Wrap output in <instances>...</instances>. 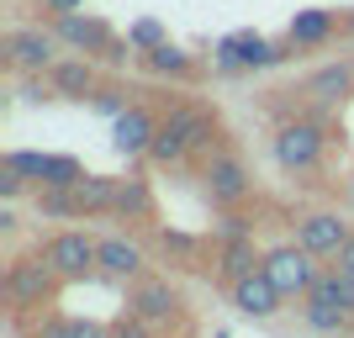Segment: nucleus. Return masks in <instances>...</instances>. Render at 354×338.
<instances>
[{"label": "nucleus", "instance_id": "obj_1", "mask_svg": "<svg viewBox=\"0 0 354 338\" xmlns=\"http://www.w3.org/2000/svg\"><path fill=\"white\" fill-rule=\"evenodd\" d=\"M64 285H69V280H64L59 270L43 259V249H37V254H21V259H11V265H6V301H11L16 317H21V312L53 307Z\"/></svg>", "mask_w": 354, "mask_h": 338}, {"label": "nucleus", "instance_id": "obj_2", "mask_svg": "<svg viewBox=\"0 0 354 338\" xmlns=\"http://www.w3.org/2000/svg\"><path fill=\"white\" fill-rule=\"evenodd\" d=\"M64 53V37L53 32V21H37V27H11L0 37V64L6 74H48Z\"/></svg>", "mask_w": 354, "mask_h": 338}, {"label": "nucleus", "instance_id": "obj_3", "mask_svg": "<svg viewBox=\"0 0 354 338\" xmlns=\"http://www.w3.org/2000/svg\"><path fill=\"white\" fill-rule=\"evenodd\" d=\"M270 148H275V164H281L286 175H312L328 153V127L317 117H291V122L275 127Z\"/></svg>", "mask_w": 354, "mask_h": 338}, {"label": "nucleus", "instance_id": "obj_4", "mask_svg": "<svg viewBox=\"0 0 354 338\" xmlns=\"http://www.w3.org/2000/svg\"><path fill=\"white\" fill-rule=\"evenodd\" d=\"M53 32L64 37L69 53H85V59H106V64H122L133 53L127 37H117V27L106 21V16H90V11H74V16H59Z\"/></svg>", "mask_w": 354, "mask_h": 338}, {"label": "nucleus", "instance_id": "obj_5", "mask_svg": "<svg viewBox=\"0 0 354 338\" xmlns=\"http://www.w3.org/2000/svg\"><path fill=\"white\" fill-rule=\"evenodd\" d=\"M127 312H138L143 323H153V328H164L169 333V323H180V328H191V312H185V291H180L169 275H138L133 285H127Z\"/></svg>", "mask_w": 354, "mask_h": 338}, {"label": "nucleus", "instance_id": "obj_6", "mask_svg": "<svg viewBox=\"0 0 354 338\" xmlns=\"http://www.w3.org/2000/svg\"><path fill=\"white\" fill-rule=\"evenodd\" d=\"M196 175H201V191H207V201L217 206V212H238V206L254 196V175H249V164L238 159L233 148L207 153V159L196 164Z\"/></svg>", "mask_w": 354, "mask_h": 338}, {"label": "nucleus", "instance_id": "obj_7", "mask_svg": "<svg viewBox=\"0 0 354 338\" xmlns=\"http://www.w3.org/2000/svg\"><path fill=\"white\" fill-rule=\"evenodd\" d=\"M43 259L59 270L69 285H80V280H95V275H101V238L80 233V227H59V233H48V238H43Z\"/></svg>", "mask_w": 354, "mask_h": 338}, {"label": "nucleus", "instance_id": "obj_8", "mask_svg": "<svg viewBox=\"0 0 354 338\" xmlns=\"http://www.w3.org/2000/svg\"><path fill=\"white\" fill-rule=\"evenodd\" d=\"M265 275L281 285L286 301H307V291L317 285V275H323V259L312 249H301V243H275V249H265Z\"/></svg>", "mask_w": 354, "mask_h": 338}, {"label": "nucleus", "instance_id": "obj_9", "mask_svg": "<svg viewBox=\"0 0 354 338\" xmlns=\"http://www.w3.org/2000/svg\"><path fill=\"white\" fill-rule=\"evenodd\" d=\"M291 53H296L291 37L275 43V37H265V32H233V37L217 43V69H227V74H238V69H275V64H286Z\"/></svg>", "mask_w": 354, "mask_h": 338}, {"label": "nucleus", "instance_id": "obj_10", "mask_svg": "<svg viewBox=\"0 0 354 338\" xmlns=\"http://www.w3.org/2000/svg\"><path fill=\"white\" fill-rule=\"evenodd\" d=\"M227 301H233V312H238V317H249V323H270V317L286 307L281 285L265 275V265L249 270V275H238V280H227Z\"/></svg>", "mask_w": 354, "mask_h": 338}, {"label": "nucleus", "instance_id": "obj_11", "mask_svg": "<svg viewBox=\"0 0 354 338\" xmlns=\"http://www.w3.org/2000/svg\"><path fill=\"white\" fill-rule=\"evenodd\" d=\"M159 111H148L143 101H133L122 117H111V148H117L122 159H148V148L159 138Z\"/></svg>", "mask_w": 354, "mask_h": 338}, {"label": "nucleus", "instance_id": "obj_12", "mask_svg": "<svg viewBox=\"0 0 354 338\" xmlns=\"http://www.w3.org/2000/svg\"><path fill=\"white\" fill-rule=\"evenodd\" d=\"M138 275H148V249L143 238L127 233H106L101 238V280H117V285H133Z\"/></svg>", "mask_w": 354, "mask_h": 338}, {"label": "nucleus", "instance_id": "obj_13", "mask_svg": "<svg viewBox=\"0 0 354 338\" xmlns=\"http://www.w3.org/2000/svg\"><path fill=\"white\" fill-rule=\"evenodd\" d=\"M286 37L296 43V53H317V48H328L333 37H344V11H333V6H307V11L291 16Z\"/></svg>", "mask_w": 354, "mask_h": 338}, {"label": "nucleus", "instance_id": "obj_14", "mask_svg": "<svg viewBox=\"0 0 354 338\" xmlns=\"http://www.w3.org/2000/svg\"><path fill=\"white\" fill-rule=\"evenodd\" d=\"M349 222L339 217V212H307V217H296V243L301 249H312L317 259H333V254L349 243Z\"/></svg>", "mask_w": 354, "mask_h": 338}, {"label": "nucleus", "instance_id": "obj_15", "mask_svg": "<svg viewBox=\"0 0 354 338\" xmlns=\"http://www.w3.org/2000/svg\"><path fill=\"white\" fill-rule=\"evenodd\" d=\"M16 328H21V338H111V323L59 317V312H21Z\"/></svg>", "mask_w": 354, "mask_h": 338}, {"label": "nucleus", "instance_id": "obj_16", "mask_svg": "<svg viewBox=\"0 0 354 338\" xmlns=\"http://www.w3.org/2000/svg\"><path fill=\"white\" fill-rule=\"evenodd\" d=\"M111 217L127 222V227H153L159 222V196L148 185L143 175H117V206H111Z\"/></svg>", "mask_w": 354, "mask_h": 338}, {"label": "nucleus", "instance_id": "obj_17", "mask_svg": "<svg viewBox=\"0 0 354 338\" xmlns=\"http://www.w3.org/2000/svg\"><path fill=\"white\" fill-rule=\"evenodd\" d=\"M48 79H53V90H59V101H90L95 90H101V74H95V59H59L53 69H48Z\"/></svg>", "mask_w": 354, "mask_h": 338}, {"label": "nucleus", "instance_id": "obj_18", "mask_svg": "<svg viewBox=\"0 0 354 338\" xmlns=\"http://www.w3.org/2000/svg\"><path fill=\"white\" fill-rule=\"evenodd\" d=\"M312 307H323V312H339V317H349L354 323V275L339 265H323V275H317V285L307 291Z\"/></svg>", "mask_w": 354, "mask_h": 338}, {"label": "nucleus", "instance_id": "obj_19", "mask_svg": "<svg viewBox=\"0 0 354 338\" xmlns=\"http://www.w3.org/2000/svg\"><path fill=\"white\" fill-rule=\"evenodd\" d=\"M301 95H312L317 106H339L354 95V64L339 59V64H323V69L307 74V85H301Z\"/></svg>", "mask_w": 354, "mask_h": 338}, {"label": "nucleus", "instance_id": "obj_20", "mask_svg": "<svg viewBox=\"0 0 354 338\" xmlns=\"http://www.w3.org/2000/svg\"><path fill=\"white\" fill-rule=\"evenodd\" d=\"M212 265H217L222 285H227V280L249 275V270H259V265H265V254L254 249V238H249V233H233V238H222L217 249H212Z\"/></svg>", "mask_w": 354, "mask_h": 338}, {"label": "nucleus", "instance_id": "obj_21", "mask_svg": "<svg viewBox=\"0 0 354 338\" xmlns=\"http://www.w3.org/2000/svg\"><path fill=\"white\" fill-rule=\"evenodd\" d=\"M138 59H143L148 74H159V79H180V85H196V79H201V64H196L185 48H175V43L153 48V53H138Z\"/></svg>", "mask_w": 354, "mask_h": 338}, {"label": "nucleus", "instance_id": "obj_22", "mask_svg": "<svg viewBox=\"0 0 354 338\" xmlns=\"http://www.w3.org/2000/svg\"><path fill=\"white\" fill-rule=\"evenodd\" d=\"M74 201H80V217H111V206H117V175H85L74 185Z\"/></svg>", "mask_w": 354, "mask_h": 338}, {"label": "nucleus", "instance_id": "obj_23", "mask_svg": "<svg viewBox=\"0 0 354 338\" xmlns=\"http://www.w3.org/2000/svg\"><path fill=\"white\" fill-rule=\"evenodd\" d=\"M85 180V164L80 159H69V153H48V164H43V185H80ZM37 185V191H43Z\"/></svg>", "mask_w": 354, "mask_h": 338}, {"label": "nucleus", "instance_id": "obj_24", "mask_svg": "<svg viewBox=\"0 0 354 338\" xmlns=\"http://www.w3.org/2000/svg\"><path fill=\"white\" fill-rule=\"evenodd\" d=\"M6 169H16V175L27 180L32 191H37V185H43V164H48V153H32V148H11V153H6Z\"/></svg>", "mask_w": 354, "mask_h": 338}, {"label": "nucleus", "instance_id": "obj_25", "mask_svg": "<svg viewBox=\"0 0 354 338\" xmlns=\"http://www.w3.org/2000/svg\"><path fill=\"white\" fill-rule=\"evenodd\" d=\"M301 323L312 328V333H333V338H344L349 333V317H339V312H323V307H312V301H301Z\"/></svg>", "mask_w": 354, "mask_h": 338}, {"label": "nucleus", "instance_id": "obj_26", "mask_svg": "<svg viewBox=\"0 0 354 338\" xmlns=\"http://www.w3.org/2000/svg\"><path fill=\"white\" fill-rule=\"evenodd\" d=\"M127 43H133V53H153V48L169 43V32H164L153 16H143V21H133V27H127Z\"/></svg>", "mask_w": 354, "mask_h": 338}, {"label": "nucleus", "instance_id": "obj_27", "mask_svg": "<svg viewBox=\"0 0 354 338\" xmlns=\"http://www.w3.org/2000/svg\"><path fill=\"white\" fill-rule=\"evenodd\" d=\"M111 338H169V333H164V328H153V323H143L138 312L122 307V317H111Z\"/></svg>", "mask_w": 354, "mask_h": 338}, {"label": "nucleus", "instance_id": "obj_28", "mask_svg": "<svg viewBox=\"0 0 354 338\" xmlns=\"http://www.w3.org/2000/svg\"><path fill=\"white\" fill-rule=\"evenodd\" d=\"M153 243H159V254H164V259H169V254H175V259H191V254L201 249L196 238H185V233H169V227H159V233H153Z\"/></svg>", "mask_w": 354, "mask_h": 338}, {"label": "nucleus", "instance_id": "obj_29", "mask_svg": "<svg viewBox=\"0 0 354 338\" xmlns=\"http://www.w3.org/2000/svg\"><path fill=\"white\" fill-rule=\"evenodd\" d=\"M90 106H95L101 117H122V111H127V95H122L117 85H101L95 95H90Z\"/></svg>", "mask_w": 354, "mask_h": 338}, {"label": "nucleus", "instance_id": "obj_30", "mask_svg": "<svg viewBox=\"0 0 354 338\" xmlns=\"http://www.w3.org/2000/svg\"><path fill=\"white\" fill-rule=\"evenodd\" d=\"M37 11H43V21H59V16L85 11V0H37Z\"/></svg>", "mask_w": 354, "mask_h": 338}, {"label": "nucleus", "instance_id": "obj_31", "mask_svg": "<svg viewBox=\"0 0 354 338\" xmlns=\"http://www.w3.org/2000/svg\"><path fill=\"white\" fill-rule=\"evenodd\" d=\"M32 185L21 175H16V169H6V164H0V196H6V201H16V196H27Z\"/></svg>", "mask_w": 354, "mask_h": 338}, {"label": "nucleus", "instance_id": "obj_32", "mask_svg": "<svg viewBox=\"0 0 354 338\" xmlns=\"http://www.w3.org/2000/svg\"><path fill=\"white\" fill-rule=\"evenodd\" d=\"M333 265H339V270H349V275H354V233H349V243H344V249L333 254Z\"/></svg>", "mask_w": 354, "mask_h": 338}, {"label": "nucleus", "instance_id": "obj_33", "mask_svg": "<svg viewBox=\"0 0 354 338\" xmlns=\"http://www.w3.org/2000/svg\"><path fill=\"white\" fill-rule=\"evenodd\" d=\"M344 37H349V43H354V6H349V11H344Z\"/></svg>", "mask_w": 354, "mask_h": 338}, {"label": "nucleus", "instance_id": "obj_34", "mask_svg": "<svg viewBox=\"0 0 354 338\" xmlns=\"http://www.w3.org/2000/svg\"><path fill=\"white\" fill-rule=\"evenodd\" d=\"M349 201H354V175H349Z\"/></svg>", "mask_w": 354, "mask_h": 338}]
</instances>
